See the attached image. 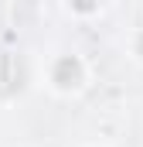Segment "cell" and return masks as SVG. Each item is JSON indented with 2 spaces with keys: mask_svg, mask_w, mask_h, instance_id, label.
I'll use <instances>...</instances> for the list:
<instances>
[{
  "mask_svg": "<svg viewBox=\"0 0 143 147\" xmlns=\"http://www.w3.org/2000/svg\"><path fill=\"white\" fill-rule=\"evenodd\" d=\"M89 79H92V69H89V62L78 51H51L41 62V82H44V89L55 92V96H61V99L82 96L89 89Z\"/></svg>",
  "mask_w": 143,
  "mask_h": 147,
  "instance_id": "6da1fadb",
  "label": "cell"
},
{
  "mask_svg": "<svg viewBox=\"0 0 143 147\" xmlns=\"http://www.w3.org/2000/svg\"><path fill=\"white\" fill-rule=\"evenodd\" d=\"M24 89V72H21V62L17 55L10 51H0V106H10Z\"/></svg>",
  "mask_w": 143,
  "mask_h": 147,
  "instance_id": "7a4b0ae2",
  "label": "cell"
},
{
  "mask_svg": "<svg viewBox=\"0 0 143 147\" xmlns=\"http://www.w3.org/2000/svg\"><path fill=\"white\" fill-rule=\"evenodd\" d=\"M61 3H65V10H68L72 17H78V21L96 17V14H102V7H106V0H61Z\"/></svg>",
  "mask_w": 143,
  "mask_h": 147,
  "instance_id": "3957f363",
  "label": "cell"
},
{
  "mask_svg": "<svg viewBox=\"0 0 143 147\" xmlns=\"http://www.w3.org/2000/svg\"><path fill=\"white\" fill-rule=\"evenodd\" d=\"M126 58L136 62V65L143 69V24H136V28L126 34Z\"/></svg>",
  "mask_w": 143,
  "mask_h": 147,
  "instance_id": "277c9868",
  "label": "cell"
},
{
  "mask_svg": "<svg viewBox=\"0 0 143 147\" xmlns=\"http://www.w3.org/2000/svg\"><path fill=\"white\" fill-rule=\"evenodd\" d=\"M92 147H106V144H92Z\"/></svg>",
  "mask_w": 143,
  "mask_h": 147,
  "instance_id": "5b68a950",
  "label": "cell"
}]
</instances>
